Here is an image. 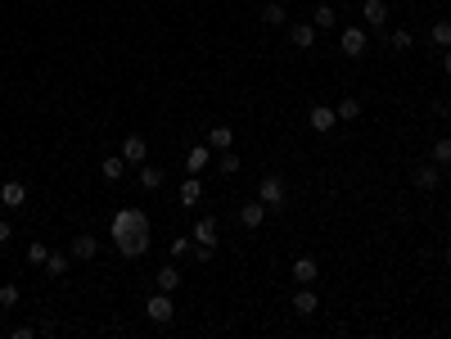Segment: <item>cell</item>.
Returning <instances> with one entry per match:
<instances>
[{
  "label": "cell",
  "mask_w": 451,
  "mask_h": 339,
  "mask_svg": "<svg viewBox=\"0 0 451 339\" xmlns=\"http://www.w3.org/2000/svg\"><path fill=\"white\" fill-rule=\"evenodd\" d=\"M113 244H118V253L122 258H140V253L149 249V213H145V208H118V213H113Z\"/></svg>",
  "instance_id": "obj_1"
},
{
  "label": "cell",
  "mask_w": 451,
  "mask_h": 339,
  "mask_svg": "<svg viewBox=\"0 0 451 339\" xmlns=\"http://www.w3.org/2000/svg\"><path fill=\"white\" fill-rule=\"evenodd\" d=\"M145 312H149V321H154V326H172V317H176V303H172V294H167V290H158V294H149Z\"/></svg>",
  "instance_id": "obj_2"
},
{
  "label": "cell",
  "mask_w": 451,
  "mask_h": 339,
  "mask_svg": "<svg viewBox=\"0 0 451 339\" xmlns=\"http://www.w3.org/2000/svg\"><path fill=\"white\" fill-rule=\"evenodd\" d=\"M258 199L267 208H284V176H276V172L262 176V181H258Z\"/></svg>",
  "instance_id": "obj_3"
},
{
  "label": "cell",
  "mask_w": 451,
  "mask_h": 339,
  "mask_svg": "<svg viewBox=\"0 0 451 339\" xmlns=\"http://www.w3.org/2000/svg\"><path fill=\"white\" fill-rule=\"evenodd\" d=\"M365 27H343V36H339V50H343L348 59H361L365 55Z\"/></svg>",
  "instance_id": "obj_4"
},
{
  "label": "cell",
  "mask_w": 451,
  "mask_h": 339,
  "mask_svg": "<svg viewBox=\"0 0 451 339\" xmlns=\"http://www.w3.org/2000/svg\"><path fill=\"white\" fill-rule=\"evenodd\" d=\"M267 213H271V208L262 204V199H248V204H239V226H244V231H258L262 222H267Z\"/></svg>",
  "instance_id": "obj_5"
},
{
  "label": "cell",
  "mask_w": 451,
  "mask_h": 339,
  "mask_svg": "<svg viewBox=\"0 0 451 339\" xmlns=\"http://www.w3.org/2000/svg\"><path fill=\"white\" fill-rule=\"evenodd\" d=\"M190 240L194 244H212V249H217V240H221V222H217V218H199L194 231H190Z\"/></svg>",
  "instance_id": "obj_6"
},
{
  "label": "cell",
  "mask_w": 451,
  "mask_h": 339,
  "mask_svg": "<svg viewBox=\"0 0 451 339\" xmlns=\"http://www.w3.org/2000/svg\"><path fill=\"white\" fill-rule=\"evenodd\" d=\"M176 204H181L185 208V213H190V208H199V204H204V181H199V176H185V186H181V195H176Z\"/></svg>",
  "instance_id": "obj_7"
},
{
  "label": "cell",
  "mask_w": 451,
  "mask_h": 339,
  "mask_svg": "<svg viewBox=\"0 0 451 339\" xmlns=\"http://www.w3.org/2000/svg\"><path fill=\"white\" fill-rule=\"evenodd\" d=\"M122 159H127V163H149V141H145V136H127V141H122Z\"/></svg>",
  "instance_id": "obj_8"
},
{
  "label": "cell",
  "mask_w": 451,
  "mask_h": 339,
  "mask_svg": "<svg viewBox=\"0 0 451 339\" xmlns=\"http://www.w3.org/2000/svg\"><path fill=\"white\" fill-rule=\"evenodd\" d=\"M307 122H312V132H334V127H339V113H334L330 109V104H316V109L312 113H307Z\"/></svg>",
  "instance_id": "obj_9"
},
{
  "label": "cell",
  "mask_w": 451,
  "mask_h": 339,
  "mask_svg": "<svg viewBox=\"0 0 451 339\" xmlns=\"http://www.w3.org/2000/svg\"><path fill=\"white\" fill-rule=\"evenodd\" d=\"M316 307H321L316 290H312V285H298V290H293V312H298V317H312Z\"/></svg>",
  "instance_id": "obj_10"
},
{
  "label": "cell",
  "mask_w": 451,
  "mask_h": 339,
  "mask_svg": "<svg viewBox=\"0 0 451 339\" xmlns=\"http://www.w3.org/2000/svg\"><path fill=\"white\" fill-rule=\"evenodd\" d=\"M361 14H365V23H370V32H384L388 27V5L384 0H365Z\"/></svg>",
  "instance_id": "obj_11"
},
{
  "label": "cell",
  "mask_w": 451,
  "mask_h": 339,
  "mask_svg": "<svg viewBox=\"0 0 451 339\" xmlns=\"http://www.w3.org/2000/svg\"><path fill=\"white\" fill-rule=\"evenodd\" d=\"M95 253H99V240L90 235V231H82V235H73V258H77V263H90Z\"/></svg>",
  "instance_id": "obj_12"
},
{
  "label": "cell",
  "mask_w": 451,
  "mask_h": 339,
  "mask_svg": "<svg viewBox=\"0 0 451 339\" xmlns=\"http://www.w3.org/2000/svg\"><path fill=\"white\" fill-rule=\"evenodd\" d=\"M0 204L10 208V213L23 208V204H27V186H23V181H5V186H0Z\"/></svg>",
  "instance_id": "obj_13"
},
{
  "label": "cell",
  "mask_w": 451,
  "mask_h": 339,
  "mask_svg": "<svg viewBox=\"0 0 451 339\" xmlns=\"http://www.w3.org/2000/svg\"><path fill=\"white\" fill-rule=\"evenodd\" d=\"M212 163V145H190V154H185V172H204V167Z\"/></svg>",
  "instance_id": "obj_14"
},
{
  "label": "cell",
  "mask_w": 451,
  "mask_h": 339,
  "mask_svg": "<svg viewBox=\"0 0 451 339\" xmlns=\"http://www.w3.org/2000/svg\"><path fill=\"white\" fill-rule=\"evenodd\" d=\"M289 41L298 50H312L316 45V23H289Z\"/></svg>",
  "instance_id": "obj_15"
},
{
  "label": "cell",
  "mask_w": 451,
  "mask_h": 339,
  "mask_svg": "<svg viewBox=\"0 0 451 339\" xmlns=\"http://www.w3.org/2000/svg\"><path fill=\"white\" fill-rule=\"evenodd\" d=\"M411 181H415V190H438L442 172H438V163H419V167H415V176H411Z\"/></svg>",
  "instance_id": "obj_16"
},
{
  "label": "cell",
  "mask_w": 451,
  "mask_h": 339,
  "mask_svg": "<svg viewBox=\"0 0 451 339\" xmlns=\"http://www.w3.org/2000/svg\"><path fill=\"white\" fill-rule=\"evenodd\" d=\"M262 23H267V27H284V23H289L284 0H267V5H262Z\"/></svg>",
  "instance_id": "obj_17"
},
{
  "label": "cell",
  "mask_w": 451,
  "mask_h": 339,
  "mask_svg": "<svg viewBox=\"0 0 451 339\" xmlns=\"http://www.w3.org/2000/svg\"><path fill=\"white\" fill-rule=\"evenodd\" d=\"M316 276H321L316 258H293V285H312Z\"/></svg>",
  "instance_id": "obj_18"
},
{
  "label": "cell",
  "mask_w": 451,
  "mask_h": 339,
  "mask_svg": "<svg viewBox=\"0 0 451 339\" xmlns=\"http://www.w3.org/2000/svg\"><path fill=\"white\" fill-rule=\"evenodd\" d=\"M208 145H212V150H230V145H235V132H230L226 122H217L212 132H208Z\"/></svg>",
  "instance_id": "obj_19"
},
{
  "label": "cell",
  "mask_w": 451,
  "mask_h": 339,
  "mask_svg": "<svg viewBox=\"0 0 451 339\" xmlns=\"http://www.w3.org/2000/svg\"><path fill=\"white\" fill-rule=\"evenodd\" d=\"M429 41L438 45V50H447V45H451V19H438V23H433V27H429Z\"/></svg>",
  "instance_id": "obj_20"
},
{
  "label": "cell",
  "mask_w": 451,
  "mask_h": 339,
  "mask_svg": "<svg viewBox=\"0 0 451 339\" xmlns=\"http://www.w3.org/2000/svg\"><path fill=\"white\" fill-rule=\"evenodd\" d=\"M99 172H104V181H118V176L127 172V159H122V154H113V159H104V163H99Z\"/></svg>",
  "instance_id": "obj_21"
},
{
  "label": "cell",
  "mask_w": 451,
  "mask_h": 339,
  "mask_svg": "<svg viewBox=\"0 0 451 339\" xmlns=\"http://www.w3.org/2000/svg\"><path fill=\"white\" fill-rule=\"evenodd\" d=\"M140 186H145V190H158V186H162V167L140 163Z\"/></svg>",
  "instance_id": "obj_22"
},
{
  "label": "cell",
  "mask_w": 451,
  "mask_h": 339,
  "mask_svg": "<svg viewBox=\"0 0 451 339\" xmlns=\"http://www.w3.org/2000/svg\"><path fill=\"white\" fill-rule=\"evenodd\" d=\"M154 281H158V290H167V294H172L176 285H181V272H176V267H158V272H154Z\"/></svg>",
  "instance_id": "obj_23"
},
{
  "label": "cell",
  "mask_w": 451,
  "mask_h": 339,
  "mask_svg": "<svg viewBox=\"0 0 451 339\" xmlns=\"http://www.w3.org/2000/svg\"><path fill=\"white\" fill-rule=\"evenodd\" d=\"M433 163L451 167V136H438V141H433Z\"/></svg>",
  "instance_id": "obj_24"
},
{
  "label": "cell",
  "mask_w": 451,
  "mask_h": 339,
  "mask_svg": "<svg viewBox=\"0 0 451 339\" xmlns=\"http://www.w3.org/2000/svg\"><path fill=\"white\" fill-rule=\"evenodd\" d=\"M334 113H339V122L361 118V100H352V95H348V100H339V109H334Z\"/></svg>",
  "instance_id": "obj_25"
},
{
  "label": "cell",
  "mask_w": 451,
  "mask_h": 339,
  "mask_svg": "<svg viewBox=\"0 0 451 339\" xmlns=\"http://www.w3.org/2000/svg\"><path fill=\"white\" fill-rule=\"evenodd\" d=\"M45 272H50V276H64L68 272V253H45Z\"/></svg>",
  "instance_id": "obj_26"
},
{
  "label": "cell",
  "mask_w": 451,
  "mask_h": 339,
  "mask_svg": "<svg viewBox=\"0 0 451 339\" xmlns=\"http://www.w3.org/2000/svg\"><path fill=\"white\" fill-rule=\"evenodd\" d=\"M217 167H221V176H235V172H239V154L221 150V159H217Z\"/></svg>",
  "instance_id": "obj_27"
},
{
  "label": "cell",
  "mask_w": 451,
  "mask_h": 339,
  "mask_svg": "<svg viewBox=\"0 0 451 339\" xmlns=\"http://www.w3.org/2000/svg\"><path fill=\"white\" fill-rule=\"evenodd\" d=\"M312 23H316V32H330V27H334V10H330V5H321V10L312 14Z\"/></svg>",
  "instance_id": "obj_28"
},
{
  "label": "cell",
  "mask_w": 451,
  "mask_h": 339,
  "mask_svg": "<svg viewBox=\"0 0 451 339\" xmlns=\"http://www.w3.org/2000/svg\"><path fill=\"white\" fill-rule=\"evenodd\" d=\"M388 45H393V50H411V45H415V36L402 27V32H388Z\"/></svg>",
  "instance_id": "obj_29"
},
{
  "label": "cell",
  "mask_w": 451,
  "mask_h": 339,
  "mask_svg": "<svg viewBox=\"0 0 451 339\" xmlns=\"http://www.w3.org/2000/svg\"><path fill=\"white\" fill-rule=\"evenodd\" d=\"M19 303V285H0V307H14Z\"/></svg>",
  "instance_id": "obj_30"
},
{
  "label": "cell",
  "mask_w": 451,
  "mask_h": 339,
  "mask_svg": "<svg viewBox=\"0 0 451 339\" xmlns=\"http://www.w3.org/2000/svg\"><path fill=\"white\" fill-rule=\"evenodd\" d=\"M172 253H176V258H185V253H194L190 235H176V240H172Z\"/></svg>",
  "instance_id": "obj_31"
},
{
  "label": "cell",
  "mask_w": 451,
  "mask_h": 339,
  "mask_svg": "<svg viewBox=\"0 0 451 339\" xmlns=\"http://www.w3.org/2000/svg\"><path fill=\"white\" fill-rule=\"evenodd\" d=\"M45 253H50V249H45L41 240H32V244H27V258H32V263H45Z\"/></svg>",
  "instance_id": "obj_32"
},
{
  "label": "cell",
  "mask_w": 451,
  "mask_h": 339,
  "mask_svg": "<svg viewBox=\"0 0 451 339\" xmlns=\"http://www.w3.org/2000/svg\"><path fill=\"white\" fill-rule=\"evenodd\" d=\"M10 235H14V226H10V218H0V244H10Z\"/></svg>",
  "instance_id": "obj_33"
},
{
  "label": "cell",
  "mask_w": 451,
  "mask_h": 339,
  "mask_svg": "<svg viewBox=\"0 0 451 339\" xmlns=\"http://www.w3.org/2000/svg\"><path fill=\"white\" fill-rule=\"evenodd\" d=\"M442 73L451 77V45H447V50H442Z\"/></svg>",
  "instance_id": "obj_34"
},
{
  "label": "cell",
  "mask_w": 451,
  "mask_h": 339,
  "mask_svg": "<svg viewBox=\"0 0 451 339\" xmlns=\"http://www.w3.org/2000/svg\"><path fill=\"white\" fill-rule=\"evenodd\" d=\"M438 109H442V118H447V122H451V100H442Z\"/></svg>",
  "instance_id": "obj_35"
},
{
  "label": "cell",
  "mask_w": 451,
  "mask_h": 339,
  "mask_svg": "<svg viewBox=\"0 0 451 339\" xmlns=\"http://www.w3.org/2000/svg\"><path fill=\"white\" fill-rule=\"evenodd\" d=\"M447 267H451V244H447Z\"/></svg>",
  "instance_id": "obj_36"
}]
</instances>
